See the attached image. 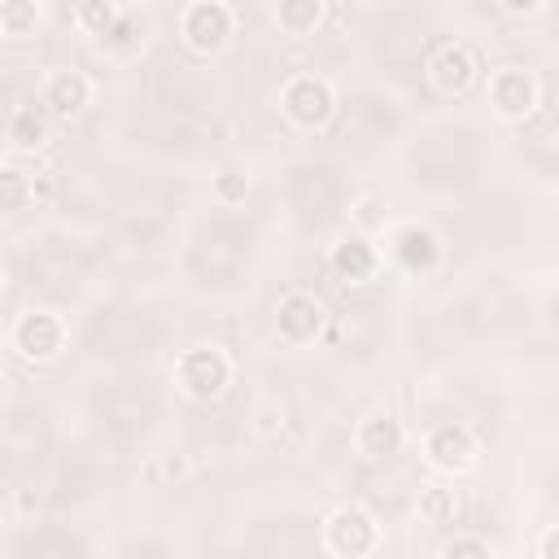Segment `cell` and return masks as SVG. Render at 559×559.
<instances>
[{
    "instance_id": "d6986e66",
    "label": "cell",
    "mask_w": 559,
    "mask_h": 559,
    "mask_svg": "<svg viewBox=\"0 0 559 559\" xmlns=\"http://www.w3.org/2000/svg\"><path fill=\"white\" fill-rule=\"evenodd\" d=\"M450 555H485V546L481 542H459V546H450Z\"/></svg>"
},
{
    "instance_id": "ffe728a7",
    "label": "cell",
    "mask_w": 559,
    "mask_h": 559,
    "mask_svg": "<svg viewBox=\"0 0 559 559\" xmlns=\"http://www.w3.org/2000/svg\"><path fill=\"white\" fill-rule=\"evenodd\" d=\"M503 5H507V9H533L538 0H503Z\"/></svg>"
},
{
    "instance_id": "7a4b0ae2",
    "label": "cell",
    "mask_w": 559,
    "mask_h": 559,
    "mask_svg": "<svg viewBox=\"0 0 559 559\" xmlns=\"http://www.w3.org/2000/svg\"><path fill=\"white\" fill-rule=\"evenodd\" d=\"M180 376H184V385L193 389L197 398H210V394H219L223 380H228V363H223L214 350H193L184 359Z\"/></svg>"
},
{
    "instance_id": "6da1fadb",
    "label": "cell",
    "mask_w": 559,
    "mask_h": 559,
    "mask_svg": "<svg viewBox=\"0 0 559 559\" xmlns=\"http://www.w3.org/2000/svg\"><path fill=\"white\" fill-rule=\"evenodd\" d=\"M284 105H289V114L297 118V123L315 127V123H324L328 118L332 97H328V88L319 79H293L289 92H284Z\"/></svg>"
},
{
    "instance_id": "ba28073f",
    "label": "cell",
    "mask_w": 559,
    "mask_h": 559,
    "mask_svg": "<svg viewBox=\"0 0 559 559\" xmlns=\"http://www.w3.org/2000/svg\"><path fill=\"white\" fill-rule=\"evenodd\" d=\"M428 450L437 455V463H446V468H459V463H468L472 442H468V433H463V428L446 424V428H437V433H433V442H428Z\"/></svg>"
},
{
    "instance_id": "8fae6325",
    "label": "cell",
    "mask_w": 559,
    "mask_h": 559,
    "mask_svg": "<svg viewBox=\"0 0 559 559\" xmlns=\"http://www.w3.org/2000/svg\"><path fill=\"white\" fill-rule=\"evenodd\" d=\"M337 271L350 280H363L367 271H372V249H367L363 241H346L337 249Z\"/></svg>"
},
{
    "instance_id": "277c9868",
    "label": "cell",
    "mask_w": 559,
    "mask_h": 559,
    "mask_svg": "<svg viewBox=\"0 0 559 559\" xmlns=\"http://www.w3.org/2000/svg\"><path fill=\"white\" fill-rule=\"evenodd\" d=\"M188 40L197 44V49H210V44H219L223 35H228V14H223L219 5H197L193 14H188Z\"/></svg>"
},
{
    "instance_id": "5bb4252c",
    "label": "cell",
    "mask_w": 559,
    "mask_h": 559,
    "mask_svg": "<svg viewBox=\"0 0 559 559\" xmlns=\"http://www.w3.org/2000/svg\"><path fill=\"white\" fill-rule=\"evenodd\" d=\"M315 14H319L315 0H284V5H280V22L289 31H306L315 22Z\"/></svg>"
},
{
    "instance_id": "9a60e30c",
    "label": "cell",
    "mask_w": 559,
    "mask_h": 559,
    "mask_svg": "<svg viewBox=\"0 0 559 559\" xmlns=\"http://www.w3.org/2000/svg\"><path fill=\"white\" fill-rule=\"evenodd\" d=\"M27 193H31V188H27V180H22L18 171L0 175V210H18L22 201H27Z\"/></svg>"
},
{
    "instance_id": "4fadbf2b",
    "label": "cell",
    "mask_w": 559,
    "mask_h": 559,
    "mask_svg": "<svg viewBox=\"0 0 559 559\" xmlns=\"http://www.w3.org/2000/svg\"><path fill=\"white\" fill-rule=\"evenodd\" d=\"M9 140H14V145H22V149L40 145V140H44V123L35 118V110H22L14 118V127H9Z\"/></svg>"
},
{
    "instance_id": "3957f363",
    "label": "cell",
    "mask_w": 559,
    "mask_h": 559,
    "mask_svg": "<svg viewBox=\"0 0 559 559\" xmlns=\"http://www.w3.org/2000/svg\"><path fill=\"white\" fill-rule=\"evenodd\" d=\"M332 546L337 551H350L359 555L372 546V520L363 516V511H341L337 520H332Z\"/></svg>"
},
{
    "instance_id": "2e32d148",
    "label": "cell",
    "mask_w": 559,
    "mask_h": 559,
    "mask_svg": "<svg viewBox=\"0 0 559 559\" xmlns=\"http://www.w3.org/2000/svg\"><path fill=\"white\" fill-rule=\"evenodd\" d=\"M31 22H35L31 0H5V9H0V27H9V31H27Z\"/></svg>"
},
{
    "instance_id": "5b68a950",
    "label": "cell",
    "mask_w": 559,
    "mask_h": 559,
    "mask_svg": "<svg viewBox=\"0 0 559 559\" xmlns=\"http://www.w3.org/2000/svg\"><path fill=\"white\" fill-rule=\"evenodd\" d=\"M18 341L31 359H49V354L57 350V341H62V332H57V324L49 315H31L27 324L18 328Z\"/></svg>"
},
{
    "instance_id": "30bf717a",
    "label": "cell",
    "mask_w": 559,
    "mask_h": 559,
    "mask_svg": "<svg viewBox=\"0 0 559 559\" xmlns=\"http://www.w3.org/2000/svg\"><path fill=\"white\" fill-rule=\"evenodd\" d=\"M83 101H88V83H83L79 75H62V79H53V88H49V105H53L57 114H75Z\"/></svg>"
},
{
    "instance_id": "7c38bea8",
    "label": "cell",
    "mask_w": 559,
    "mask_h": 559,
    "mask_svg": "<svg viewBox=\"0 0 559 559\" xmlns=\"http://www.w3.org/2000/svg\"><path fill=\"white\" fill-rule=\"evenodd\" d=\"M398 446V424L394 420H372L363 428V450L367 455H389Z\"/></svg>"
},
{
    "instance_id": "9c48e42d",
    "label": "cell",
    "mask_w": 559,
    "mask_h": 559,
    "mask_svg": "<svg viewBox=\"0 0 559 559\" xmlns=\"http://www.w3.org/2000/svg\"><path fill=\"white\" fill-rule=\"evenodd\" d=\"M494 97H498V105H503L507 114H520V110H529L533 88H529V79H525V75L507 70V75H498V83H494Z\"/></svg>"
},
{
    "instance_id": "ac0fdd59",
    "label": "cell",
    "mask_w": 559,
    "mask_h": 559,
    "mask_svg": "<svg viewBox=\"0 0 559 559\" xmlns=\"http://www.w3.org/2000/svg\"><path fill=\"white\" fill-rule=\"evenodd\" d=\"M79 18H83V27H92V31H105L114 22V14H110V5H105V0H88Z\"/></svg>"
},
{
    "instance_id": "8992f818",
    "label": "cell",
    "mask_w": 559,
    "mask_h": 559,
    "mask_svg": "<svg viewBox=\"0 0 559 559\" xmlns=\"http://www.w3.org/2000/svg\"><path fill=\"white\" fill-rule=\"evenodd\" d=\"M433 79H437V88H442V92L468 88V83H472V57L463 53V49H446L433 62Z\"/></svg>"
},
{
    "instance_id": "e0dca14e",
    "label": "cell",
    "mask_w": 559,
    "mask_h": 559,
    "mask_svg": "<svg viewBox=\"0 0 559 559\" xmlns=\"http://www.w3.org/2000/svg\"><path fill=\"white\" fill-rule=\"evenodd\" d=\"M402 258H407L411 267L433 263V241H428L424 232H407V236H402Z\"/></svg>"
},
{
    "instance_id": "52a82bcc",
    "label": "cell",
    "mask_w": 559,
    "mask_h": 559,
    "mask_svg": "<svg viewBox=\"0 0 559 559\" xmlns=\"http://www.w3.org/2000/svg\"><path fill=\"white\" fill-rule=\"evenodd\" d=\"M280 328L289 332L293 341L311 337V332L319 328V306L311 302V297H289V302L280 306Z\"/></svg>"
}]
</instances>
